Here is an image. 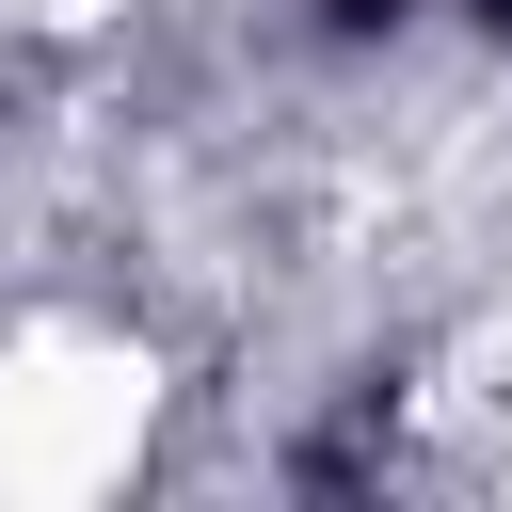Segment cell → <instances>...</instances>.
<instances>
[{
	"label": "cell",
	"instance_id": "1",
	"mask_svg": "<svg viewBox=\"0 0 512 512\" xmlns=\"http://www.w3.org/2000/svg\"><path fill=\"white\" fill-rule=\"evenodd\" d=\"M496 32H512V0H496Z\"/></svg>",
	"mask_w": 512,
	"mask_h": 512
}]
</instances>
